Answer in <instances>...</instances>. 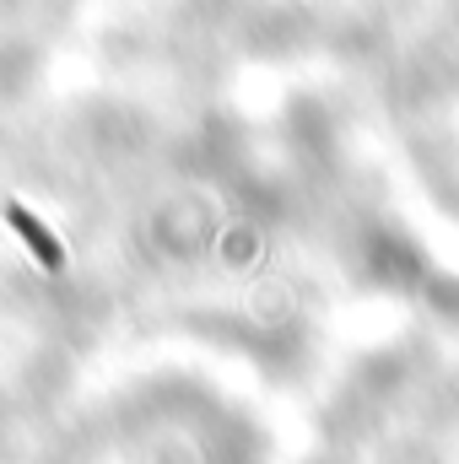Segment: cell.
<instances>
[{"mask_svg":"<svg viewBox=\"0 0 459 464\" xmlns=\"http://www.w3.org/2000/svg\"><path fill=\"white\" fill-rule=\"evenodd\" d=\"M5 222H11V227L22 232V243H27V248L38 254V265H49V270H60V265H65L60 243H54V237L44 232V222H38V217H27L22 206H5Z\"/></svg>","mask_w":459,"mask_h":464,"instance_id":"1","label":"cell"}]
</instances>
